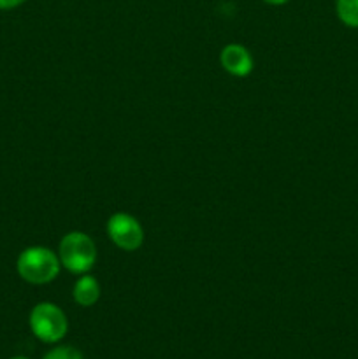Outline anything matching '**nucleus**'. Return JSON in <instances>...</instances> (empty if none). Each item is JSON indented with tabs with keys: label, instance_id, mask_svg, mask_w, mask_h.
Returning a JSON list of instances; mask_svg holds the SVG:
<instances>
[{
	"label": "nucleus",
	"instance_id": "nucleus-1",
	"mask_svg": "<svg viewBox=\"0 0 358 359\" xmlns=\"http://www.w3.org/2000/svg\"><path fill=\"white\" fill-rule=\"evenodd\" d=\"M60 258L48 248L25 249L18 258V273L23 280L30 284H46L56 279L60 273Z\"/></svg>",
	"mask_w": 358,
	"mask_h": 359
},
{
	"label": "nucleus",
	"instance_id": "nucleus-2",
	"mask_svg": "<svg viewBox=\"0 0 358 359\" xmlns=\"http://www.w3.org/2000/svg\"><path fill=\"white\" fill-rule=\"evenodd\" d=\"M30 330L41 342L56 344L63 340L69 332V321L67 316L58 305L42 302L37 304L30 312Z\"/></svg>",
	"mask_w": 358,
	"mask_h": 359
},
{
	"label": "nucleus",
	"instance_id": "nucleus-3",
	"mask_svg": "<svg viewBox=\"0 0 358 359\" xmlns=\"http://www.w3.org/2000/svg\"><path fill=\"white\" fill-rule=\"evenodd\" d=\"M60 263L72 273H84L95 265V242L81 231H70L60 242Z\"/></svg>",
	"mask_w": 358,
	"mask_h": 359
},
{
	"label": "nucleus",
	"instance_id": "nucleus-4",
	"mask_svg": "<svg viewBox=\"0 0 358 359\" xmlns=\"http://www.w3.org/2000/svg\"><path fill=\"white\" fill-rule=\"evenodd\" d=\"M107 233L111 241L123 251H135L144 242V230L140 223L125 212L112 214L109 217Z\"/></svg>",
	"mask_w": 358,
	"mask_h": 359
},
{
	"label": "nucleus",
	"instance_id": "nucleus-5",
	"mask_svg": "<svg viewBox=\"0 0 358 359\" xmlns=\"http://www.w3.org/2000/svg\"><path fill=\"white\" fill-rule=\"evenodd\" d=\"M220 62L221 67L235 77H244L253 70V56L241 44L225 46L220 55Z\"/></svg>",
	"mask_w": 358,
	"mask_h": 359
},
{
	"label": "nucleus",
	"instance_id": "nucleus-6",
	"mask_svg": "<svg viewBox=\"0 0 358 359\" xmlns=\"http://www.w3.org/2000/svg\"><path fill=\"white\" fill-rule=\"evenodd\" d=\"M72 294L77 305H81V307H91L100 298V284H98V280L95 277L83 276L74 284Z\"/></svg>",
	"mask_w": 358,
	"mask_h": 359
},
{
	"label": "nucleus",
	"instance_id": "nucleus-7",
	"mask_svg": "<svg viewBox=\"0 0 358 359\" xmlns=\"http://www.w3.org/2000/svg\"><path fill=\"white\" fill-rule=\"evenodd\" d=\"M336 13L340 23L358 28V0H336Z\"/></svg>",
	"mask_w": 358,
	"mask_h": 359
},
{
	"label": "nucleus",
	"instance_id": "nucleus-8",
	"mask_svg": "<svg viewBox=\"0 0 358 359\" xmlns=\"http://www.w3.org/2000/svg\"><path fill=\"white\" fill-rule=\"evenodd\" d=\"M42 359H84L83 353L72 346H58L53 347L49 353L44 354Z\"/></svg>",
	"mask_w": 358,
	"mask_h": 359
},
{
	"label": "nucleus",
	"instance_id": "nucleus-9",
	"mask_svg": "<svg viewBox=\"0 0 358 359\" xmlns=\"http://www.w3.org/2000/svg\"><path fill=\"white\" fill-rule=\"evenodd\" d=\"M27 0H0V9L7 11V9H14V7L21 6V4H25Z\"/></svg>",
	"mask_w": 358,
	"mask_h": 359
},
{
	"label": "nucleus",
	"instance_id": "nucleus-10",
	"mask_svg": "<svg viewBox=\"0 0 358 359\" xmlns=\"http://www.w3.org/2000/svg\"><path fill=\"white\" fill-rule=\"evenodd\" d=\"M263 2L270 4V6H283V4H286L288 0H263Z\"/></svg>",
	"mask_w": 358,
	"mask_h": 359
},
{
	"label": "nucleus",
	"instance_id": "nucleus-11",
	"mask_svg": "<svg viewBox=\"0 0 358 359\" xmlns=\"http://www.w3.org/2000/svg\"><path fill=\"white\" fill-rule=\"evenodd\" d=\"M11 359H30V358H27V356H13Z\"/></svg>",
	"mask_w": 358,
	"mask_h": 359
}]
</instances>
